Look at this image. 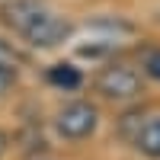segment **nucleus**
<instances>
[{
    "label": "nucleus",
    "instance_id": "obj_8",
    "mask_svg": "<svg viewBox=\"0 0 160 160\" xmlns=\"http://www.w3.org/2000/svg\"><path fill=\"white\" fill-rule=\"evenodd\" d=\"M144 74L160 80V51H148V55H144Z\"/></svg>",
    "mask_w": 160,
    "mask_h": 160
},
{
    "label": "nucleus",
    "instance_id": "obj_10",
    "mask_svg": "<svg viewBox=\"0 0 160 160\" xmlns=\"http://www.w3.org/2000/svg\"><path fill=\"white\" fill-rule=\"evenodd\" d=\"M3 151H7V135L0 131V157H3Z\"/></svg>",
    "mask_w": 160,
    "mask_h": 160
},
{
    "label": "nucleus",
    "instance_id": "obj_1",
    "mask_svg": "<svg viewBox=\"0 0 160 160\" xmlns=\"http://www.w3.org/2000/svg\"><path fill=\"white\" fill-rule=\"evenodd\" d=\"M99 122V112H96V106H90V102H71V106H64V109L58 112L55 118V128H58V135L64 138H87L93 135V128H96Z\"/></svg>",
    "mask_w": 160,
    "mask_h": 160
},
{
    "label": "nucleus",
    "instance_id": "obj_3",
    "mask_svg": "<svg viewBox=\"0 0 160 160\" xmlns=\"http://www.w3.org/2000/svg\"><path fill=\"white\" fill-rule=\"evenodd\" d=\"M45 13H51L45 0H7V3L0 7V22L10 26L13 32H22L26 35Z\"/></svg>",
    "mask_w": 160,
    "mask_h": 160
},
{
    "label": "nucleus",
    "instance_id": "obj_4",
    "mask_svg": "<svg viewBox=\"0 0 160 160\" xmlns=\"http://www.w3.org/2000/svg\"><path fill=\"white\" fill-rule=\"evenodd\" d=\"M68 35H71V22L64 16H58V13H45V16L26 32V42L35 45V48H55Z\"/></svg>",
    "mask_w": 160,
    "mask_h": 160
},
{
    "label": "nucleus",
    "instance_id": "obj_9",
    "mask_svg": "<svg viewBox=\"0 0 160 160\" xmlns=\"http://www.w3.org/2000/svg\"><path fill=\"white\" fill-rule=\"evenodd\" d=\"M13 80H16V71H10V68H0V93H7L13 87Z\"/></svg>",
    "mask_w": 160,
    "mask_h": 160
},
{
    "label": "nucleus",
    "instance_id": "obj_5",
    "mask_svg": "<svg viewBox=\"0 0 160 160\" xmlns=\"http://www.w3.org/2000/svg\"><path fill=\"white\" fill-rule=\"evenodd\" d=\"M135 148L141 154H148L154 160H160V115L157 118H148L141 128H138V135H135Z\"/></svg>",
    "mask_w": 160,
    "mask_h": 160
},
{
    "label": "nucleus",
    "instance_id": "obj_7",
    "mask_svg": "<svg viewBox=\"0 0 160 160\" xmlns=\"http://www.w3.org/2000/svg\"><path fill=\"white\" fill-rule=\"evenodd\" d=\"M22 58H19V51L13 48L10 42H3L0 38V68H10V71H16V64H19Z\"/></svg>",
    "mask_w": 160,
    "mask_h": 160
},
{
    "label": "nucleus",
    "instance_id": "obj_6",
    "mask_svg": "<svg viewBox=\"0 0 160 160\" xmlns=\"http://www.w3.org/2000/svg\"><path fill=\"white\" fill-rule=\"evenodd\" d=\"M48 80L55 87H64V90H77L80 87V71L71 68V64H55V68L48 71Z\"/></svg>",
    "mask_w": 160,
    "mask_h": 160
},
{
    "label": "nucleus",
    "instance_id": "obj_2",
    "mask_svg": "<svg viewBox=\"0 0 160 160\" xmlns=\"http://www.w3.org/2000/svg\"><path fill=\"white\" fill-rule=\"evenodd\" d=\"M96 90L109 99H135L141 93V77L138 71L125 68V64H115V68H106L96 77Z\"/></svg>",
    "mask_w": 160,
    "mask_h": 160
}]
</instances>
